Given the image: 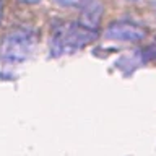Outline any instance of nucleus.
Segmentation results:
<instances>
[{
  "instance_id": "nucleus-1",
  "label": "nucleus",
  "mask_w": 156,
  "mask_h": 156,
  "mask_svg": "<svg viewBox=\"0 0 156 156\" xmlns=\"http://www.w3.org/2000/svg\"><path fill=\"white\" fill-rule=\"evenodd\" d=\"M98 39V28L80 21H63L54 26L51 33V54L60 57L75 54Z\"/></svg>"
},
{
  "instance_id": "nucleus-2",
  "label": "nucleus",
  "mask_w": 156,
  "mask_h": 156,
  "mask_svg": "<svg viewBox=\"0 0 156 156\" xmlns=\"http://www.w3.org/2000/svg\"><path fill=\"white\" fill-rule=\"evenodd\" d=\"M37 36L31 28H13L2 37L0 58L7 63H21L33 54Z\"/></svg>"
},
{
  "instance_id": "nucleus-3",
  "label": "nucleus",
  "mask_w": 156,
  "mask_h": 156,
  "mask_svg": "<svg viewBox=\"0 0 156 156\" xmlns=\"http://www.w3.org/2000/svg\"><path fill=\"white\" fill-rule=\"evenodd\" d=\"M146 31L141 26L129 21H117L107 26L106 37L112 41H124V42H136L145 39Z\"/></svg>"
},
{
  "instance_id": "nucleus-4",
  "label": "nucleus",
  "mask_w": 156,
  "mask_h": 156,
  "mask_svg": "<svg viewBox=\"0 0 156 156\" xmlns=\"http://www.w3.org/2000/svg\"><path fill=\"white\" fill-rule=\"evenodd\" d=\"M57 3L63 5V7H83V5L90 3V0H57Z\"/></svg>"
},
{
  "instance_id": "nucleus-5",
  "label": "nucleus",
  "mask_w": 156,
  "mask_h": 156,
  "mask_svg": "<svg viewBox=\"0 0 156 156\" xmlns=\"http://www.w3.org/2000/svg\"><path fill=\"white\" fill-rule=\"evenodd\" d=\"M21 3H28V5H33V3H37V2H41V0H20Z\"/></svg>"
},
{
  "instance_id": "nucleus-6",
  "label": "nucleus",
  "mask_w": 156,
  "mask_h": 156,
  "mask_svg": "<svg viewBox=\"0 0 156 156\" xmlns=\"http://www.w3.org/2000/svg\"><path fill=\"white\" fill-rule=\"evenodd\" d=\"M2 15H3V3H2V0H0V21H2Z\"/></svg>"
},
{
  "instance_id": "nucleus-7",
  "label": "nucleus",
  "mask_w": 156,
  "mask_h": 156,
  "mask_svg": "<svg viewBox=\"0 0 156 156\" xmlns=\"http://www.w3.org/2000/svg\"><path fill=\"white\" fill-rule=\"evenodd\" d=\"M129 2H136V0H129Z\"/></svg>"
}]
</instances>
